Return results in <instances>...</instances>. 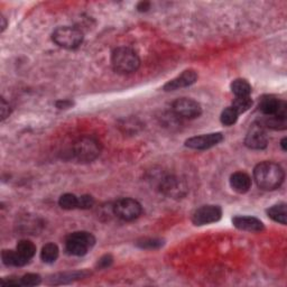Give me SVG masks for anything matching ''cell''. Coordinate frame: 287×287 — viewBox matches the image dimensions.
<instances>
[{"mask_svg":"<svg viewBox=\"0 0 287 287\" xmlns=\"http://www.w3.org/2000/svg\"><path fill=\"white\" fill-rule=\"evenodd\" d=\"M256 184L264 191H274L283 184L285 179L284 170L274 161H262L254 170Z\"/></svg>","mask_w":287,"mask_h":287,"instance_id":"6da1fadb","label":"cell"},{"mask_svg":"<svg viewBox=\"0 0 287 287\" xmlns=\"http://www.w3.org/2000/svg\"><path fill=\"white\" fill-rule=\"evenodd\" d=\"M111 63L117 73L130 74L139 69L140 59L134 50L121 46L112 52Z\"/></svg>","mask_w":287,"mask_h":287,"instance_id":"7a4b0ae2","label":"cell"},{"mask_svg":"<svg viewBox=\"0 0 287 287\" xmlns=\"http://www.w3.org/2000/svg\"><path fill=\"white\" fill-rule=\"evenodd\" d=\"M96 244V238L88 231H75L70 233L65 240V250L71 256L81 257L88 254Z\"/></svg>","mask_w":287,"mask_h":287,"instance_id":"3957f363","label":"cell"},{"mask_svg":"<svg viewBox=\"0 0 287 287\" xmlns=\"http://www.w3.org/2000/svg\"><path fill=\"white\" fill-rule=\"evenodd\" d=\"M101 153V145L93 137H81L73 145L72 154L80 163H91Z\"/></svg>","mask_w":287,"mask_h":287,"instance_id":"277c9868","label":"cell"},{"mask_svg":"<svg viewBox=\"0 0 287 287\" xmlns=\"http://www.w3.org/2000/svg\"><path fill=\"white\" fill-rule=\"evenodd\" d=\"M52 39L54 43L66 50H75L83 42V33L79 28L63 26L56 28L52 34Z\"/></svg>","mask_w":287,"mask_h":287,"instance_id":"5b68a950","label":"cell"},{"mask_svg":"<svg viewBox=\"0 0 287 287\" xmlns=\"http://www.w3.org/2000/svg\"><path fill=\"white\" fill-rule=\"evenodd\" d=\"M113 215L124 221H133L139 218L143 212V208L138 201L130 197H124L118 200L112 207Z\"/></svg>","mask_w":287,"mask_h":287,"instance_id":"8992f818","label":"cell"},{"mask_svg":"<svg viewBox=\"0 0 287 287\" xmlns=\"http://www.w3.org/2000/svg\"><path fill=\"white\" fill-rule=\"evenodd\" d=\"M157 185L163 194L173 199H181L187 192L185 182L173 175H163L157 181Z\"/></svg>","mask_w":287,"mask_h":287,"instance_id":"52a82bcc","label":"cell"},{"mask_svg":"<svg viewBox=\"0 0 287 287\" xmlns=\"http://www.w3.org/2000/svg\"><path fill=\"white\" fill-rule=\"evenodd\" d=\"M172 110L176 117L185 119L199 118L202 113L201 104L189 98L177 99L172 103Z\"/></svg>","mask_w":287,"mask_h":287,"instance_id":"ba28073f","label":"cell"},{"mask_svg":"<svg viewBox=\"0 0 287 287\" xmlns=\"http://www.w3.org/2000/svg\"><path fill=\"white\" fill-rule=\"evenodd\" d=\"M258 109L264 117L278 116L286 118L287 116L286 102L273 96H264L263 98H260Z\"/></svg>","mask_w":287,"mask_h":287,"instance_id":"9c48e42d","label":"cell"},{"mask_svg":"<svg viewBox=\"0 0 287 287\" xmlns=\"http://www.w3.org/2000/svg\"><path fill=\"white\" fill-rule=\"evenodd\" d=\"M222 217V209L219 206H203L196 209L192 215V222L195 226H206V224L215 223Z\"/></svg>","mask_w":287,"mask_h":287,"instance_id":"30bf717a","label":"cell"},{"mask_svg":"<svg viewBox=\"0 0 287 287\" xmlns=\"http://www.w3.org/2000/svg\"><path fill=\"white\" fill-rule=\"evenodd\" d=\"M244 145L250 149L262 150L267 147L268 138L262 124H254L244 138Z\"/></svg>","mask_w":287,"mask_h":287,"instance_id":"8fae6325","label":"cell"},{"mask_svg":"<svg viewBox=\"0 0 287 287\" xmlns=\"http://www.w3.org/2000/svg\"><path fill=\"white\" fill-rule=\"evenodd\" d=\"M222 140L223 135L221 133H212L189 138L185 142V146L191 149L206 150L211 147H215L218 144H220Z\"/></svg>","mask_w":287,"mask_h":287,"instance_id":"7c38bea8","label":"cell"},{"mask_svg":"<svg viewBox=\"0 0 287 287\" xmlns=\"http://www.w3.org/2000/svg\"><path fill=\"white\" fill-rule=\"evenodd\" d=\"M197 80V73L194 70H186L175 79L169 81L164 86V91H175L182 88L192 86Z\"/></svg>","mask_w":287,"mask_h":287,"instance_id":"4fadbf2b","label":"cell"},{"mask_svg":"<svg viewBox=\"0 0 287 287\" xmlns=\"http://www.w3.org/2000/svg\"><path fill=\"white\" fill-rule=\"evenodd\" d=\"M233 226L239 230L248 232H260L264 230V223L259 219L249 216H238L232 219Z\"/></svg>","mask_w":287,"mask_h":287,"instance_id":"5bb4252c","label":"cell"},{"mask_svg":"<svg viewBox=\"0 0 287 287\" xmlns=\"http://www.w3.org/2000/svg\"><path fill=\"white\" fill-rule=\"evenodd\" d=\"M230 185L233 191L240 193V194H244L252 187V179L244 172H236L230 177Z\"/></svg>","mask_w":287,"mask_h":287,"instance_id":"9a60e30c","label":"cell"},{"mask_svg":"<svg viewBox=\"0 0 287 287\" xmlns=\"http://www.w3.org/2000/svg\"><path fill=\"white\" fill-rule=\"evenodd\" d=\"M16 252L24 260L29 263L30 259H32L36 254V246L34 244V242L30 241V240L24 239L20 240V241L17 243Z\"/></svg>","mask_w":287,"mask_h":287,"instance_id":"2e32d148","label":"cell"},{"mask_svg":"<svg viewBox=\"0 0 287 287\" xmlns=\"http://www.w3.org/2000/svg\"><path fill=\"white\" fill-rule=\"evenodd\" d=\"M2 259L5 265L13 266V267H23V266L28 264L20 257L16 250H3Z\"/></svg>","mask_w":287,"mask_h":287,"instance_id":"e0dca14e","label":"cell"},{"mask_svg":"<svg viewBox=\"0 0 287 287\" xmlns=\"http://www.w3.org/2000/svg\"><path fill=\"white\" fill-rule=\"evenodd\" d=\"M59 254H60L59 247L53 242H49L42 248L40 259L43 260L45 264H53L56 262V259L59 258Z\"/></svg>","mask_w":287,"mask_h":287,"instance_id":"ac0fdd59","label":"cell"},{"mask_svg":"<svg viewBox=\"0 0 287 287\" xmlns=\"http://www.w3.org/2000/svg\"><path fill=\"white\" fill-rule=\"evenodd\" d=\"M231 91L236 97H249L253 89L250 83L244 79H237L231 83Z\"/></svg>","mask_w":287,"mask_h":287,"instance_id":"d6986e66","label":"cell"},{"mask_svg":"<svg viewBox=\"0 0 287 287\" xmlns=\"http://www.w3.org/2000/svg\"><path fill=\"white\" fill-rule=\"evenodd\" d=\"M268 217L274 220L275 222H278L280 224H286V203H278L275 204L267 210Z\"/></svg>","mask_w":287,"mask_h":287,"instance_id":"ffe728a7","label":"cell"},{"mask_svg":"<svg viewBox=\"0 0 287 287\" xmlns=\"http://www.w3.org/2000/svg\"><path fill=\"white\" fill-rule=\"evenodd\" d=\"M88 275L89 273L87 270L73 271V273H65V274L54 276V277L52 278V280H53V284H62V283H66V281H72L74 279L86 278Z\"/></svg>","mask_w":287,"mask_h":287,"instance_id":"44dd1931","label":"cell"},{"mask_svg":"<svg viewBox=\"0 0 287 287\" xmlns=\"http://www.w3.org/2000/svg\"><path fill=\"white\" fill-rule=\"evenodd\" d=\"M253 106V100L249 97H236L232 101V108L238 112V114L248 111Z\"/></svg>","mask_w":287,"mask_h":287,"instance_id":"7402d4cb","label":"cell"},{"mask_svg":"<svg viewBox=\"0 0 287 287\" xmlns=\"http://www.w3.org/2000/svg\"><path fill=\"white\" fill-rule=\"evenodd\" d=\"M77 200L79 197L75 196L71 193H65L62 195L59 200V204L64 210H73V209H77Z\"/></svg>","mask_w":287,"mask_h":287,"instance_id":"603a6c76","label":"cell"},{"mask_svg":"<svg viewBox=\"0 0 287 287\" xmlns=\"http://www.w3.org/2000/svg\"><path fill=\"white\" fill-rule=\"evenodd\" d=\"M238 116H239L238 112L234 110L232 107H228L222 111L220 120H221L222 125L229 127V126H232V125L237 122Z\"/></svg>","mask_w":287,"mask_h":287,"instance_id":"cb8c5ba5","label":"cell"},{"mask_svg":"<svg viewBox=\"0 0 287 287\" xmlns=\"http://www.w3.org/2000/svg\"><path fill=\"white\" fill-rule=\"evenodd\" d=\"M137 247L142 248V249H158L164 244V241L161 239H157V238H145L142 240H138L137 242Z\"/></svg>","mask_w":287,"mask_h":287,"instance_id":"d4e9b609","label":"cell"},{"mask_svg":"<svg viewBox=\"0 0 287 287\" xmlns=\"http://www.w3.org/2000/svg\"><path fill=\"white\" fill-rule=\"evenodd\" d=\"M20 280L22 286H37L42 283V277L38 274H26L24 275Z\"/></svg>","mask_w":287,"mask_h":287,"instance_id":"484cf974","label":"cell"},{"mask_svg":"<svg viewBox=\"0 0 287 287\" xmlns=\"http://www.w3.org/2000/svg\"><path fill=\"white\" fill-rule=\"evenodd\" d=\"M93 206H95V199L89 194L81 195L77 200V209H81V210H89Z\"/></svg>","mask_w":287,"mask_h":287,"instance_id":"4316f807","label":"cell"},{"mask_svg":"<svg viewBox=\"0 0 287 287\" xmlns=\"http://www.w3.org/2000/svg\"><path fill=\"white\" fill-rule=\"evenodd\" d=\"M113 262V258L111 255H104L102 257L99 259V262L97 264V267L99 269H104V268H108L110 267V265Z\"/></svg>","mask_w":287,"mask_h":287,"instance_id":"83f0119b","label":"cell"},{"mask_svg":"<svg viewBox=\"0 0 287 287\" xmlns=\"http://www.w3.org/2000/svg\"><path fill=\"white\" fill-rule=\"evenodd\" d=\"M10 114V107L9 103L5 101V99H2V119L5 120L9 117Z\"/></svg>","mask_w":287,"mask_h":287,"instance_id":"f1b7e54d","label":"cell"},{"mask_svg":"<svg viewBox=\"0 0 287 287\" xmlns=\"http://www.w3.org/2000/svg\"><path fill=\"white\" fill-rule=\"evenodd\" d=\"M73 104L74 103H73L71 100H59L55 103V106L59 109H69L73 107Z\"/></svg>","mask_w":287,"mask_h":287,"instance_id":"f546056e","label":"cell"},{"mask_svg":"<svg viewBox=\"0 0 287 287\" xmlns=\"http://www.w3.org/2000/svg\"><path fill=\"white\" fill-rule=\"evenodd\" d=\"M150 8V3L148 2H140L137 5V10L140 13H144V12H147V10Z\"/></svg>","mask_w":287,"mask_h":287,"instance_id":"4dcf8cb0","label":"cell"},{"mask_svg":"<svg viewBox=\"0 0 287 287\" xmlns=\"http://www.w3.org/2000/svg\"><path fill=\"white\" fill-rule=\"evenodd\" d=\"M286 142H287V139H286V138H283V139H281V142H280L281 149H283L284 152H286V150H287V147H286Z\"/></svg>","mask_w":287,"mask_h":287,"instance_id":"1f68e13d","label":"cell"},{"mask_svg":"<svg viewBox=\"0 0 287 287\" xmlns=\"http://www.w3.org/2000/svg\"><path fill=\"white\" fill-rule=\"evenodd\" d=\"M2 20H3V25H2V32H4L5 28H6V22H5V17L2 16Z\"/></svg>","mask_w":287,"mask_h":287,"instance_id":"d6a6232c","label":"cell"}]
</instances>
